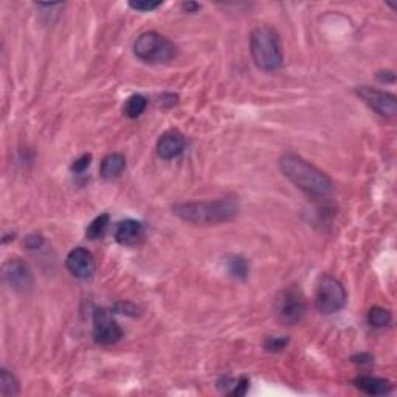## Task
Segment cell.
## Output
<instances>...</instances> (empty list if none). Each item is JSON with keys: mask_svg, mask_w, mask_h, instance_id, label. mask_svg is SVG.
Returning a JSON list of instances; mask_svg holds the SVG:
<instances>
[{"mask_svg": "<svg viewBox=\"0 0 397 397\" xmlns=\"http://www.w3.org/2000/svg\"><path fill=\"white\" fill-rule=\"evenodd\" d=\"M279 169L286 178L306 194L326 197L332 191V181L322 169L297 154L287 152L279 158Z\"/></svg>", "mask_w": 397, "mask_h": 397, "instance_id": "1", "label": "cell"}, {"mask_svg": "<svg viewBox=\"0 0 397 397\" xmlns=\"http://www.w3.org/2000/svg\"><path fill=\"white\" fill-rule=\"evenodd\" d=\"M174 214L182 221L193 223H221L232 221L239 211L233 198H219L213 202H188L172 207Z\"/></svg>", "mask_w": 397, "mask_h": 397, "instance_id": "2", "label": "cell"}, {"mask_svg": "<svg viewBox=\"0 0 397 397\" xmlns=\"http://www.w3.org/2000/svg\"><path fill=\"white\" fill-rule=\"evenodd\" d=\"M250 53L262 72H275L283 66V46L277 31L268 25L256 27L250 35Z\"/></svg>", "mask_w": 397, "mask_h": 397, "instance_id": "3", "label": "cell"}, {"mask_svg": "<svg viewBox=\"0 0 397 397\" xmlns=\"http://www.w3.org/2000/svg\"><path fill=\"white\" fill-rule=\"evenodd\" d=\"M133 53L145 62L163 64L171 61L176 56L177 48L174 44L156 31H146L137 37L133 44Z\"/></svg>", "mask_w": 397, "mask_h": 397, "instance_id": "4", "label": "cell"}, {"mask_svg": "<svg viewBox=\"0 0 397 397\" xmlns=\"http://www.w3.org/2000/svg\"><path fill=\"white\" fill-rule=\"evenodd\" d=\"M273 312L278 322L284 326H295L306 317L307 303L297 286H290L281 290L273 303Z\"/></svg>", "mask_w": 397, "mask_h": 397, "instance_id": "5", "label": "cell"}, {"mask_svg": "<svg viewBox=\"0 0 397 397\" xmlns=\"http://www.w3.org/2000/svg\"><path fill=\"white\" fill-rule=\"evenodd\" d=\"M347 290H344L340 281L329 275H323L318 279L315 290V307L324 313V315H332L338 311H342L347 304Z\"/></svg>", "mask_w": 397, "mask_h": 397, "instance_id": "6", "label": "cell"}, {"mask_svg": "<svg viewBox=\"0 0 397 397\" xmlns=\"http://www.w3.org/2000/svg\"><path fill=\"white\" fill-rule=\"evenodd\" d=\"M123 337V329L115 322L112 313L106 309L93 312V340L102 347L115 344Z\"/></svg>", "mask_w": 397, "mask_h": 397, "instance_id": "7", "label": "cell"}, {"mask_svg": "<svg viewBox=\"0 0 397 397\" xmlns=\"http://www.w3.org/2000/svg\"><path fill=\"white\" fill-rule=\"evenodd\" d=\"M357 95L367 102L376 113L382 115V117H394L397 112V98L393 93L369 86H362L357 89Z\"/></svg>", "mask_w": 397, "mask_h": 397, "instance_id": "8", "label": "cell"}, {"mask_svg": "<svg viewBox=\"0 0 397 397\" xmlns=\"http://www.w3.org/2000/svg\"><path fill=\"white\" fill-rule=\"evenodd\" d=\"M3 281L16 292H28L33 286V272L22 259L6 261L2 268Z\"/></svg>", "mask_w": 397, "mask_h": 397, "instance_id": "9", "label": "cell"}, {"mask_svg": "<svg viewBox=\"0 0 397 397\" xmlns=\"http://www.w3.org/2000/svg\"><path fill=\"white\" fill-rule=\"evenodd\" d=\"M66 267L75 278H80V279L92 278L95 273V268H97V266H95L93 255L82 247H76L67 255Z\"/></svg>", "mask_w": 397, "mask_h": 397, "instance_id": "10", "label": "cell"}, {"mask_svg": "<svg viewBox=\"0 0 397 397\" xmlns=\"http://www.w3.org/2000/svg\"><path fill=\"white\" fill-rule=\"evenodd\" d=\"M185 137L178 131L165 132L157 142V154L163 160H172L181 156L185 149Z\"/></svg>", "mask_w": 397, "mask_h": 397, "instance_id": "11", "label": "cell"}, {"mask_svg": "<svg viewBox=\"0 0 397 397\" xmlns=\"http://www.w3.org/2000/svg\"><path fill=\"white\" fill-rule=\"evenodd\" d=\"M143 238V225L138 221L126 219L118 223L115 239L121 246H136Z\"/></svg>", "mask_w": 397, "mask_h": 397, "instance_id": "12", "label": "cell"}, {"mask_svg": "<svg viewBox=\"0 0 397 397\" xmlns=\"http://www.w3.org/2000/svg\"><path fill=\"white\" fill-rule=\"evenodd\" d=\"M354 385L362 393L369 396H387L393 391V383L385 379L371 376H360L354 380Z\"/></svg>", "mask_w": 397, "mask_h": 397, "instance_id": "13", "label": "cell"}, {"mask_svg": "<svg viewBox=\"0 0 397 397\" xmlns=\"http://www.w3.org/2000/svg\"><path fill=\"white\" fill-rule=\"evenodd\" d=\"M126 168V158L121 154H111V156L104 157L101 163V177L106 181H112V178L118 177Z\"/></svg>", "mask_w": 397, "mask_h": 397, "instance_id": "14", "label": "cell"}, {"mask_svg": "<svg viewBox=\"0 0 397 397\" xmlns=\"http://www.w3.org/2000/svg\"><path fill=\"white\" fill-rule=\"evenodd\" d=\"M217 387L222 389V393H225L228 396H244L248 389V380L246 377H242L239 380L228 379V377H223V379L217 383Z\"/></svg>", "mask_w": 397, "mask_h": 397, "instance_id": "15", "label": "cell"}, {"mask_svg": "<svg viewBox=\"0 0 397 397\" xmlns=\"http://www.w3.org/2000/svg\"><path fill=\"white\" fill-rule=\"evenodd\" d=\"M391 312L385 307H379L374 306L371 307L368 312V323L373 326V328H385L389 323H391Z\"/></svg>", "mask_w": 397, "mask_h": 397, "instance_id": "16", "label": "cell"}, {"mask_svg": "<svg viewBox=\"0 0 397 397\" xmlns=\"http://www.w3.org/2000/svg\"><path fill=\"white\" fill-rule=\"evenodd\" d=\"M19 391H21V387H19V382L15 374H11L10 371L6 369L0 371V394L3 397H8L19 394Z\"/></svg>", "mask_w": 397, "mask_h": 397, "instance_id": "17", "label": "cell"}, {"mask_svg": "<svg viewBox=\"0 0 397 397\" xmlns=\"http://www.w3.org/2000/svg\"><path fill=\"white\" fill-rule=\"evenodd\" d=\"M146 106H148V100L143 95H132L126 101L124 113L129 118H138L146 111Z\"/></svg>", "mask_w": 397, "mask_h": 397, "instance_id": "18", "label": "cell"}, {"mask_svg": "<svg viewBox=\"0 0 397 397\" xmlns=\"http://www.w3.org/2000/svg\"><path fill=\"white\" fill-rule=\"evenodd\" d=\"M227 267H228V273L232 275L233 278L236 279L247 278L248 266H247V261L244 258H241V256H232V258H228Z\"/></svg>", "mask_w": 397, "mask_h": 397, "instance_id": "19", "label": "cell"}, {"mask_svg": "<svg viewBox=\"0 0 397 397\" xmlns=\"http://www.w3.org/2000/svg\"><path fill=\"white\" fill-rule=\"evenodd\" d=\"M109 227V214H101L95 219L87 228V238L89 239H100L104 236L106 230Z\"/></svg>", "mask_w": 397, "mask_h": 397, "instance_id": "20", "label": "cell"}, {"mask_svg": "<svg viewBox=\"0 0 397 397\" xmlns=\"http://www.w3.org/2000/svg\"><path fill=\"white\" fill-rule=\"evenodd\" d=\"M287 343H289V340H287V338H283V337L268 338V340L266 342V349L268 352H279L287 347Z\"/></svg>", "mask_w": 397, "mask_h": 397, "instance_id": "21", "label": "cell"}, {"mask_svg": "<svg viewBox=\"0 0 397 397\" xmlns=\"http://www.w3.org/2000/svg\"><path fill=\"white\" fill-rule=\"evenodd\" d=\"M162 2H152V0H138V2H129V6L137 11H152L158 8Z\"/></svg>", "mask_w": 397, "mask_h": 397, "instance_id": "22", "label": "cell"}, {"mask_svg": "<svg viewBox=\"0 0 397 397\" xmlns=\"http://www.w3.org/2000/svg\"><path fill=\"white\" fill-rule=\"evenodd\" d=\"M91 162H92L91 154H84V156H81L78 160H75V163L72 165V171L84 172L89 166H91Z\"/></svg>", "mask_w": 397, "mask_h": 397, "instance_id": "23", "label": "cell"}, {"mask_svg": "<svg viewBox=\"0 0 397 397\" xmlns=\"http://www.w3.org/2000/svg\"><path fill=\"white\" fill-rule=\"evenodd\" d=\"M42 244H44V239H42L41 234H30V236H27V239H25V246L31 250L39 248Z\"/></svg>", "mask_w": 397, "mask_h": 397, "instance_id": "24", "label": "cell"}, {"mask_svg": "<svg viewBox=\"0 0 397 397\" xmlns=\"http://www.w3.org/2000/svg\"><path fill=\"white\" fill-rule=\"evenodd\" d=\"M182 8L187 12H196V11L201 10V5L196 3V2H185V3H182Z\"/></svg>", "mask_w": 397, "mask_h": 397, "instance_id": "25", "label": "cell"}]
</instances>
